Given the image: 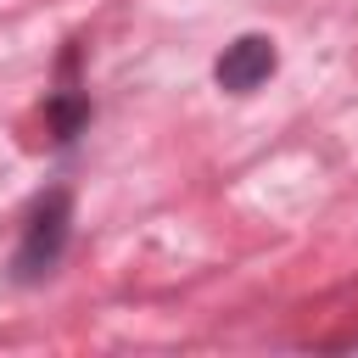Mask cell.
<instances>
[{
    "instance_id": "cell-2",
    "label": "cell",
    "mask_w": 358,
    "mask_h": 358,
    "mask_svg": "<svg viewBox=\"0 0 358 358\" xmlns=\"http://www.w3.org/2000/svg\"><path fill=\"white\" fill-rule=\"evenodd\" d=\"M274 67H280L274 39H268V34H241V39H235V45H224V56L213 62V78H218V90L246 95V90H257Z\"/></svg>"
},
{
    "instance_id": "cell-3",
    "label": "cell",
    "mask_w": 358,
    "mask_h": 358,
    "mask_svg": "<svg viewBox=\"0 0 358 358\" xmlns=\"http://www.w3.org/2000/svg\"><path fill=\"white\" fill-rule=\"evenodd\" d=\"M45 117H50V134L67 145V140H78V129L90 123V95H84V90H62V95H50Z\"/></svg>"
},
{
    "instance_id": "cell-1",
    "label": "cell",
    "mask_w": 358,
    "mask_h": 358,
    "mask_svg": "<svg viewBox=\"0 0 358 358\" xmlns=\"http://www.w3.org/2000/svg\"><path fill=\"white\" fill-rule=\"evenodd\" d=\"M67 235H73V190L56 185V190H45V196L34 201V213H28L22 246H17V257H11V280H17V285L45 280V274L62 263Z\"/></svg>"
}]
</instances>
